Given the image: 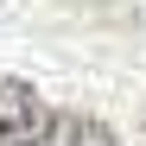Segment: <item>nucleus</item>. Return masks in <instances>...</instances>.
<instances>
[{"label": "nucleus", "instance_id": "obj_2", "mask_svg": "<svg viewBox=\"0 0 146 146\" xmlns=\"http://www.w3.org/2000/svg\"><path fill=\"white\" fill-rule=\"evenodd\" d=\"M51 146H121L95 114H64L57 121V133H51Z\"/></svg>", "mask_w": 146, "mask_h": 146}, {"label": "nucleus", "instance_id": "obj_1", "mask_svg": "<svg viewBox=\"0 0 146 146\" xmlns=\"http://www.w3.org/2000/svg\"><path fill=\"white\" fill-rule=\"evenodd\" d=\"M57 133L51 108H44V95L19 76H0V146H44Z\"/></svg>", "mask_w": 146, "mask_h": 146}]
</instances>
